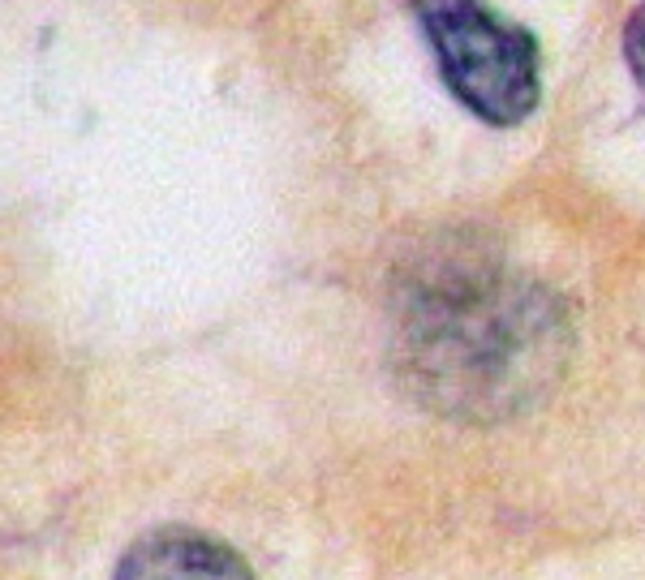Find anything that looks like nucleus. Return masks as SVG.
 I'll use <instances>...</instances> for the list:
<instances>
[{"label":"nucleus","instance_id":"f257e3e1","mask_svg":"<svg viewBox=\"0 0 645 580\" xmlns=\"http://www.w3.org/2000/svg\"><path fill=\"white\" fill-rule=\"evenodd\" d=\"M405 383L443 417L521 413L568 353L564 310L547 288L495 271H456L422 288L405 318Z\"/></svg>","mask_w":645,"mask_h":580},{"label":"nucleus","instance_id":"f03ea898","mask_svg":"<svg viewBox=\"0 0 645 580\" xmlns=\"http://www.w3.org/2000/svg\"><path fill=\"white\" fill-rule=\"evenodd\" d=\"M448 91L486 125H521L542 99L538 39L486 0H413Z\"/></svg>","mask_w":645,"mask_h":580},{"label":"nucleus","instance_id":"7ed1b4c3","mask_svg":"<svg viewBox=\"0 0 645 580\" xmlns=\"http://www.w3.org/2000/svg\"><path fill=\"white\" fill-rule=\"evenodd\" d=\"M112 580H258L233 546L198 529L164 525L142 533L121 555Z\"/></svg>","mask_w":645,"mask_h":580},{"label":"nucleus","instance_id":"20e7f679","mask_svg":"<svg viewBox=\"0 0 645 580\" xmlns=\"http://www.w3.org/2000/svg\"><path fill=\"white\" fill-rule=\"evenodd\" d=\"M624 61H628V74H633V82L645 95V5H637L624 22Z\"/></svg>","mask_w":645,"mask_h":580}]
</instances>
